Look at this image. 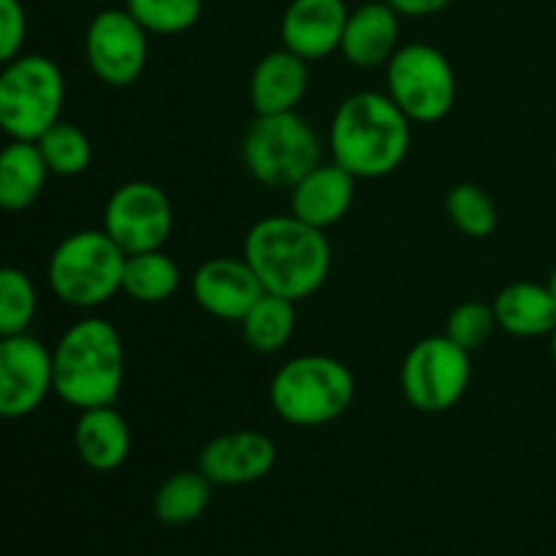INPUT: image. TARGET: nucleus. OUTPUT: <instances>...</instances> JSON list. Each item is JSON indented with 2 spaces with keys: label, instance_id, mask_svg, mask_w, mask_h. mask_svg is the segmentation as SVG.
Listing matches in <instances>:
<instances>
[{
  "label": "nucleus",
  "instance_id": "f257e3e1",
  "mask_svg": "<svg viewBox=\"0 0 556 556\" xmlns=\"http://www.w3.org/2000/svg\"><path fill=\"white\" fill-rule=\"evenodd\" d=\"M244 261L266 293L291 302L313 296L331 269L329 239L293 215L264 217L244 237Z\"/></svg>",
  "mask_w": 556,
  "mask_h": 556
},
{
  "label": "nucleus",
  "instance_id": "f03ea898",
  "mask_svg": "<svg viewBox=\"0 0 556 556\" xmlns=\"http://www.w3.org/2000/svg\"><path fill=\"white\" fill-rule=\"evenodd\" d=\"M334 163L356 179H380L402 166L410 150V119L383 92H353L337 106L329 130Z\"/></svg>",
  "mask_w": 556,
  "mask_h": 556
},
{
  "label": "nucleus",
  "instance_id": "7ed1b4c3",
  "mask_svg": "<svg viewBox=\"0 0 556 556\" xmlns=\"http://www.w3.org/2000/svg\"><path fill=\"white\" fill-rule=\"evenodd\" d=\"M125 380V348L103 318L71 326L52 351V391L71 407L114 405Z\"/></svg>",
  "mask_w": 556,
  "mask_h": 556
},
{
  "label": "nucleus",
  "instance_id": "20e7f679",
  "mask_svg": "<svg viewBox=\"0 0 556 556\" xmlns=\"http://www.w3.org/2000/svg\"><path fill=\"white\" fill-rule=\"evenodd\" d=\"M351 369L331 356H299L282 364L271 378L269 400L277 416L293 427H320L351 407Z\"/></svg>",
  "mask_w": 556,
  "mask_h": 556
},
{
  "label": "nucleus",
  "instance_id": "39448f33",
  "mask_svg": "<svg viewBox=\"0 0 556 556\" xmlns=\"http://www.w3.org/2000/svg\"><path fill=\"white\" fill-rule=\"evenodd\" d=\"M125 258L128 255L103 228L74 231L49 258V286L54 296L71 307H101L114 293L123 291Z\"/></svg>",
  "mask_w": 556,
  "mask_h": 556
},
{
  "label": "nucleus",
  "instance_id": "423d86ee",
  "mask_svg": "<svg viewBox=\"0 0 556 556\" xmlns=\"http://www.w3.org/2000/svg\"><path fill=\"white\" fill-rule=\"evenodd\" d=\"M65 79L43 54H20L0 68V130L9 139L36 141L60 119Z\"/></svg>",
  "mask_w": 556,
  "mask_h": 556
},
{
  "label": "nucleus",
  "instance_id": "0eeeda50",
  "mask_svg": "<svg viewBox=\"0 0 556 556\" xmlns=\"http://www.w3.org/2000/svg\"><path fill=\"white\" fill-rule=\"evenodd\" d=\"M242 157L261 185L291 190L320 163V141L296 112L258 114L244 134Z\"/></svg>",
  "mask_w": 556,
  "mask_h": 556
},
{
  "label": "nucleus",
  "instance_id": "6e6552de",
  "mask_svg": "<svg viewBox=\"0 0 556 556\" xmlns=\"http://www.w3.org/2000/svg\"><path fill=\"white\" fill-rule=\"evenodd\" d=\"M389 96L410 123H438L454 109L456 74L432 43H407L389 60Z\"/></svg>",
  "mask_w": 556,
  "mask_h": 556
},
{
  "label": "nucleus",
  "instance_id": "1a4fd4ad",
  "mask_svg": "<svg viewBox=\"0 0 556 556\" xmlns=\"http://www.w3.org/2000/svg\"><path fill=\"white\" fill-rule=\"evenodd\" d=\"M470 353L445 334L416 342L402 362V391L421 413H445L470 386Z\"/></svg>",
  "mask_w": 556,
  "mask_h": 556
},
{
  "label": "nucleus",
  "instance_id": "9d476101",
  "mask_svg": "<svg viewBox=\"0 0 556 556\" xmlns=\"http://www.w3.org/2000/svg\"><path fill=\"white\" fill-rule=\"evenodd\" d=\"M172 228V201L157 185L144 179L119 185L103 206V231L125 255L161 250Z\"/></svg>",
  "mask_w": 556,
  "mask_h": 556
},
{
  "label": "nucleus",
  "instance_id": "9b49d317",
  "mask_svg": "<svg viewBox=\"0 0 556 556\" xmlns=\"http://www.w3.org/2000/svg\"><path fill=\"white\" fill-rule=\"evenodd\" d=\"M85 52L98 79L109 87H128L144 71L150 43L128 9H103L87 25Z\"/></svg>",
  "mask_w": 556,
  "mask_h": 556
},
{
  "label": "nucleus",
  "instance_id": "f8f14e48",
  "mask_svg": "<svg viewBox=\"0 0 556 556\" xmlns=\"http://www.w3.org/2000/svg\"><path fill=\"white\" fill-rule=\"evenodd\" d=\"M52 391V353L30 334L0 337V418H25Z\"/></svg>",
  "mask_w": 556,
  "mask_h": 556
},
{
  "label": "nucleus",
  "instance_id": "ddd939ff",
  "mask_svg": "<svg viewBox=\"0 0 556 556\" xmlns=\"http://www.w3.org/2000/svg\"><path fill=\"white\" fill-rule=\"evenodd\" d=\"M275 459V443L266 434L242 429L210 440L199 456V470L217 486H242L269 476Z\"/></svg>",
  "mask_w": 556,
  "mask_h": 556
},
{
  "label": "nucleus",
  "instance_id": "4468645a",
  "mask_svg": "<svg viewBox=\"0 0 556 556\" xmlns=\"http://www.w3.org/2000/svg\"><path fill=\"white\" fill-rule=\"evenodd\" d=\"M264 286L244 258H210L193 275V296L220 320H242L264 296Z\"/></svg>",
  "mask_w": 556,
  "mask_h": 556
},
{
  "label": "nucleus",
  "instance_id": "2eb2a0df",
  "mask_svg": "<svg viewBox=\"0 0 556 556\" xmlns=\"http://www.w3.org/2000/svg\"><path fill=\"white\" fill-rule=\"evenodd\" d=\"M345 0H291L282 14V47L302 60L329 58L340 49L348 22Z\"/></svg>",
  "mask_w": 556,
  "mask_h": 556
},
{
  "label": "nucleus",
  "instance_id": "dca6fc26",
  "mask_svg": "<svg viewBox=\"0 0 556 556\" xmlns=\"http://www.w3.org/2000/svg\"><path fill=\"white\" fill-rule=\"evenodd\" d=\"M356 177L340 163H318L291 188V215L307 226L326 231L351 212Z\"/></svg>",
  "mask_w": 556,
  "mask_h": 556
},
{
  "label": "nucleus",
  "instance_id": "f3484780",
  "mask_svg": "<svg viewBox=\"0 0 556 556\" xmlns=\"http://www.w3.org/2000/svg\"><path fill=\"white\" fill-rule=\"evenodd\" d=\"M400 14L386 0H369L348 14L340 52L356 68L389 63L400 47Z\"/></svg>",
  "mask_w": 556,
  "mask_h": 556
},
{
  "label": "nucleus",
  "instance_id": "a211bd4d",
  "mask_svg": "<svg viewBox=\"0 0 556 556\" xmlns=\"http://www.w3.org/2000/svg\"><path fill=\"white\" fill-rule=\"evenodd\" d=\"M307 60L286 47L269 52L255 65L253 79H250V101H253L255 114L296 112L299 101L307 92Z\"/></svg>",
  "mask_w": 556,
  "mask_h": 556
},
{
  "label": "nucleus",
  "instance_id": "6ab92c4d",
  "mask_svg": "<svg viewBox=\"0 0 556 556\" xmlns=\"http://www.w3.org/2000/svg\"><path fill=\"white\" fill-rule=\"evenodd\" d=\"M74 445L79 459L96 472H112L125 465L130 454V429L125 418L106 407L81 410L74 429Z\"/></svg>",
  "mask_w": 556,
  "mask_h": 556
},
{
  "label": "nucleus",
  "instance_id": "aec40b11",
  "mask_svg": "<svg viewBox=\"0 0 556 556\" xmlns=\"http://www.w3.org/2000/svg\"><path fill=\"white\" fill-rule=\"evenodd\" d=\"M492 307L500 329L514 337H543L556 329V304L541 282H510L497 293Z\"/></svg>",
  "mask_w": 556,
  "mask_h": 556
},
{
  "label": "nucleus",
  "instance_id": "412c9836",
  "mask_svg": "<svg viewBox=\"0 0 556 556\" xmlns=\"http://www.w3.org/2000/svg\"><path fill=\"white\" fill-rule=\"evenodd\" d=\"M49 168L36 141H16L0 150V210L22 212L33 206L47 185Z\"/></svg>",
  "mask_w": 556,
  "mask_h": 556
},
{
  "label": "nucleus",
  "instance_id": "4be33fe9",
  "mask_svg": "<svg viewBox=\"0 0 556 556\" xmlns=\"http://www.w3.org/2000/svg\"><path fill=\"white\" fill-rule=\"evenodd\" d=\"M239 324L253 351L275 353L291 340L293 326H296V302L277 293H264Z\"/></svg>",
  "mask_w": 556,
  "mask_h": 556
},
{
  "label": "nucleus",
  "instance_id": "5701e85b",
  "mask_svg": "<svg viewBox=\"0 0 556 556\" xmlns=\"http://www.w3.org/2000/svg\"><path fill=\"white\" fill-rule=\"evenodd\" d=\"M212 497V481L201 470H182L166 478L155 494L157 521L168 527H182L199 519Z\"/></svg>",
  "mask_w": 556,
  "mask_h": 556
},
{
  "label": "nucleus",
  "instance_id": "b1692460",
  "mask_svg": "<svg viewBox=\"0 0 556 556\" xmlns=\"http://www.w3.org/2000/svg\"><path fill=\"white\" fill-rule=\"evenodd\" d=\"M179 288V269L168 255L161 250L150 253H136L125 258L123 269V293H128L134 302L157 304L166 302Z\"/></svg>",
  "mask_w": 556,
  "mask_h": 556
},
{
  "label": "nucleus",
  "instance_id": "393cba45",
  "mask_svg": "<svg viewBox=\"0 0 556 556\" xmlns=\"http://www.w3.org/2000/svg\"><path fill=\"white\" fill-rule=\"evenodd\" d=\"M36 147L49 174H58V177H76V174L87 172L92 161V144L87 134L65 119H58L47 134L38 136Z\"/></svg>",
  "mask_w": 556,
  "mask_h": 556
},
{
  "label": "nucleus",
  "instance_id": "a878e982",
  "mask_svg": "<svg viewBox=\"0 0 556 556\" xmlns=\"http://www.w3.org/2000/svg\"><path fill=\"white\" fill-rule=\"evenodd\" d=\"M38 296L30 277L16 266H0V337L27 334Z\"/></svg>",
  "mask_w": 556,
  "mask_h": 556
},
{
  "label": "nucleus",
  "instance_id": "bb28decb",
  "mask_svg": "<svg viewBox=\"0 0 556 556\" xmlns=\"http://www.w3.org/2000/svg\"><path fill=\"white\" fill-rule=\"evenodd\" d=\"M445 212L451 223L470 239H486L497 228V206L486 190L472 182H462L445 195Z\"/></svg>",
  "mask_w": 556,
  "mask_h": 556
},
{
  "label": "nucleus",
  "instance_id": "cd10ccee",
  "mask_svg": "<svg viewBox=\"0 0 556 556\" xmlns=\"http://www.w3.org/2000/svg\"><path fill=\"white\" fill-rule=\"evenodd\" d=\"M125 9L147 33L177 36L201 20L204 0H125Z\"/></svg>",
  "mask_w": 556,
  "mask_h": 556
},
{
  "label": "nucleus",
  "instance_id": "c85d7f7f",
  "mask_svg": "<svg viewBox=\"0 0 556 556\" xmlns=\"http://www.w3.org/2000/svg\"><path fill=\"white\" fill-rule=\"evenodd\" d=\"M494 329H497L494 307L483 302L459 304V307L448 315V320H445V337L454 340L459 348H465L467 353L486 345V342L492 340Z\"/></svg>",
  "mask_w": 556,
  "mask_h": 556
},
{
  "label": "nucleus",
  "instance_id": "c756f323",
  "mask_svg": "<svg viewBox=\"0 0 556 556\" xmlns=\"http://www.w3.org/2000/svg\"><path fill=\"white\" fill-rule=\"evenodd\" d=\"M27 36V14L20 0H0V68L20 58Z\"/></svg>",
  "mask_w": 556,
  "mask_h": 556
},
{
  "label": "nucleus",
  "instance_id": "7c9ffc66",
  "mask_svg": "<svg viewBox=\"0 0 556 556\" xmlns=\"http://www.w3.org/2000/svg\"><path fill=\"white\" fill-rule=\"evenodd\" d=\"M400 16H432L448 9L454 0H386Z\"/></svg>",
  "mask_w": 556,
  "mask_h": 556
},
{
  "label": "nucleus",
  "instance_id": "2f4dec72",
  "mask_svg": "<svg viewBox=\"0 0 556 556\" xmlns=\"http://www.w3.org/2000/svg\"><path fill=\"white\" fill-rule=\"evenodd\" d=\"M546 288H548V293H552V299H554V304H556V269L552 271V277H548Z\"/></svg>",
  "mask_w": 556,
  "mask_h": 556
},
{
  "label": "nucleus",
  "instance_id": "473e14b6",
  "mask_svg": "<svg viewBox=\"0 0 556 556\" xmlns=\"http://www.w3.org/2000/svg\"><path fill=\"white\" fill-rule=\"evenodd\" d=\"M552 356H554V364H556V329L552 331Z\"/></svg>",
  "mask_w": 556,
  "mask_h": 556
}]
</instances>
